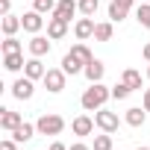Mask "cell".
I'll return each mask as SVG.
<instances>
[{
  "mask_svg": "<svg viewBox=\"0 0 150 150\" xmlns=\"http://www.w3.org/2000/svg\"><path fill=\"white\" fill-rule=\"evenodd\" d=\"M109 97H112V88H106L103 83H91V86L83 91L80 103H83L86 112H97V109H103V103H106Z\"/></svg>",
  "mask_w": 150,
  "mask_h": 150,
  "instance_id": "cell-1",
  "label": "cell"
},
{
  "mask_svg": "<svg viewBox=\"0 0 150 150\" xmlns=\"http://www.w3.org/2000/svg\"><path fill=\"white\" fill-rule=\"evenodd\" d=\"M35 129H38V135H59V132L65 129V118H62V115H53V112H50V115L44 112V115L35 121Z\"/></svg>",
  "mask_w": 150,
  "mask_h": 150,
  "instance_id": "cell-2",
  "label": "cell"
},
{
  "mask_svg": "<svg viewBox=\"0 0 150 150\" xmlns=\"http://www.w3.org/2000/svg\"><path fill=\"white\" fill-rule=\"evenodd\" d=\"M94 124H97V129H100V132H118V127H121V118H118V112L97 109V112H94Z\"/></svg>",
  "mask_w": 150,
  "mask_h": 150,
  "instance_id": "cell-3",
  "label": "cell"
},
{
  "mask_svg": "<svg viewBox=\"0 0 150 150\" xmlns=\"http://www.w3.org/2000/svg\"><path fill=\"white\" fill-rule=\"evenodd\" d=\"M65 77H68V74L62 71V68H47V74H44V88L50 91V94H59L62 88H65Z\"/></svg>",
  "mask_w": 150,
  "mask_h": 150,
  "instance_id": "cell-4",
  "label": "cell"
},
{
  "mask_svg": "<svg viewBox=\"0 0 150 150\" xmlns=\"http://www.w3.org/2000/svg\"><path fill=\"white\" fill-rule=\"evenodd\" d=\"M33 94H35V80L21 77V80L12 83V97H15V100H30Z\"/></svg>",
  "mask_w": 150,
  "mask_h": 150,
  "instance_id": "cell-5",
  "label": "cell"
},
{
  "mask_svg": "<svg viewBox=\"0 0 150 150\" xmlns=\"http://www.w3.org/2000/svg\"><path fill=\"white\" fill-rule=\"evenodd\" d=\"M132 3H135V0H112V3H109V21H112V24H121V21L129 15Z\"/></svg>",
  "mask_w": 150,
  "mask_h": 150,
  "instance_id": "cell-6",
  "label": "cell"
},
{
  "mask_svg": "<svg viewBox=\"0 0 150 150\" xmlns=\"http://www.w3.org/2000/svg\"><path fill=\"white\" fill-rule=\"evenodd\" d=\"M21 24H24V30H27V33L38 35V33H41V27H44V15H41V12H35V9H30V12H24V15H21Z\"/></svg>",
  "mask_w": 150,
  "mask_h": 150,
  "instance_id": "cell-7",
  "label": "cell"
},
{
  "mask_svg": "<svg viewBox=\"0 0 150 150\" xmlns=\"http://www.w3.org/2000/svg\"><path fill=\"white\" fill-rule=\"evenodd\" d=\"M68 24H71V21H65V18H59V15H50V21H47V35H50V41L65 38V35H68Z\"/></svg>",
  "mask_w": 150,
  "mask_h": 150,
  "instance_id": "cell-8",
  "label": "cell"
},
{
  "mask_svg": "<svg viewBox=\"0 0 150 150\" xmlns=\"http://www.w3.org/2000/svg\"><path fill=\"white\" fill-rule=\"evenodd\" d=\"M94 127H97V124H94V118H91V115H77V118L71 121L74 135H80V138H83V135H91V132H94Z\"/></svg>",
  "mask_w": 150,
  "mask_h": 150,
  "instance_id": "cell-9",
  "label": "cell"
},
{
  "mask_svg": "<svg viewBox=\"0 0 150 150\" xmlns=\"http://www.w3.org/2000/svg\"><path fill=\"white\" fill-rule=\"evenodd\" d=\"M62 71L71 74V77H74V74H83V71H86V62H83L77 53H71V50H68V53L62 56Z\"/></svg>",
  "mask_w": 150,
  "mask_h": 150,
  "instance_id": "cell-10",
  "label": "cell"
},
{
  "mask_svg": "<svg viewBox=\"0 0 150 150\" xmlns=\"http://www.w3.org/2000/svg\"><path fill=\"white\" fill-rule=\"evenodd\" d=\"M44 74H47V68H44L41 56L27 59V65H24V77H30V80H44Z\"/></svg>",
  "mask_w": 150,
  "mask_h": 150,
  "instance_id": "cell-11",
  "label": "cell"
},
{
  "mask_svg": "<svg viewBox=\"0 0 150 150\" xmlns=\"http://www.w3.org/2000/svg\"><path fill=\"white\" fill-rule=\"evenodd\" d=\"M94 27H97V24H94V18H86V15H83L77 24H74V35H77L80 41H86V38H94Z\"/></svg>",
  "mask_w": 150,
  "mask_h": 150,
  "instance_id": "cell-12",
  "label": "cell"
},
{
  "mask_svg": "<svg viewBox=\"0 0 150 150\" xmlns=\"http://www.w3.org/2000/svg\"><path fill=\"white\" fill-rule=\"evenodd\" d=\"M21 124H24V118H21L18 112H12V109H0V129L12 132V129H18Z\"/></svg>",
  "mask_w": 150,
  "mask_h": 150,
  "instance_id": "cell-13",
  "label": "cell"
},
{
  "mask_svg": "<svg viewBox=\"0 0 150 150\" xmlns=\"http://www.w3.org/2000/svg\"><path fill=\"white\" fill-rule=\"evenodd\" d=\"M83 74H86V80H88V83H100V80H103V74H106V65H103L100 59H91V62L86 65Z\"/></svg>",
  "mask_w": 150,
  "mask_h": 150,
  "instance_id": "cell-14",
  "label": "cell"
},
{
  "mask_svg": "<svg viewBox=\"0 0 150 150\" xmlns=\"http://www.w3.org/2000/svg\"><path fill=\"white\" fill-rule=\"evenodd\" d=\"M77 12H80V3H77V0H59V3H56V12H53V15H59V18L71 21V18L77 15Z\"/></svg>",
  "mask_w": 150,
  "mask_h": 150,
  "instance_id": "cell-15",
  "label": "cell"
},
{
  "mask_svg": "<svg viewBox=\"0 0 150 150\" xmlns=\"http://www.w3.org/2000/svg\"><path fill=\"white\" fill-rule=\"evenodd\" d=\"M50 35H33L30 38V53L33 56H47L50 53V41H47Z\"/></svg>",
  "mask_w": 150,
  "mask_h": 150,
  "instance_id": "cell-16",
  "label": "cell"
},
{
  "mask_svg": "<svg viewBox=\"0 0 150 150\" xmlns=\"http://www.w3.org/2000/svg\"><path fill=\"white\" fill-rule=\"evenodd\" d=\"M24 53H3V68L9 71V74H18V71H24Z\"/></svg>",
  "mask_w": 150,
  "mask_h": 150,
  "instance_id": "cell-17",
  "label": "cell"
},
{
  "mask_svg": "<svg viewBox=\"0 0 150 150\" xmlns=\"http://www.w3.org/2000/svg\"><path fill=\"white\" fill-rule=\"evenodd\" d=\"M124 121H127L129 127H144V121H147V109H144V106H132V109H127Z\"/></svg>",
  "mask_w": 150,
  "mask_h": 150,
  "instance_id": "cell-18",
  "label": "cell"
},
{
  "mask_svg": "<svg viewBox=\"0 0 150 150\" xmlns=\"http://www.w3.org/2000/svg\"><path fill=\"white\" fill-rule=\"evenodd\" d=\"M0 27H3V35H15L18 30H24V24H21V18L18 15H3V21H0Z\"/></svg>",
  "mask_w": 150,
  "mask_h": 150,
  "instance_id": "cell-19",
  "label": "cell"
},
{
  "mask_svg": "<svg viewBox=\"0 0 150 150\" xmlns=\"http://www.w3.org/2000/svg\"><path fill=\"white\" fill-rule=\"evenodd\" d=\"M112 35H115V24L112 21H100L94 27V41H112Z\"/></svg>",
  "mask_w": 150,
  "mask_h": 150,
  "instance_id": "cell-20",
  "label": "cell"
},
{
  "mask_svg": "<svg viewBox=\"0 0 150 150\" xmlns=\"http://www.w3.org/2000/svg\"><path fill=\"white\" fill-rule=\"evenodd\" d=\"M35 132H38V129H35V124H27V121H24L18 129H12V138H15L18 144H24V141H30Z\"/></svg>",
  "mask_w": 150,
  "mask_h": 150,
  "instance_id": "cell-21",
  "label": "cell"
},
{
  "mask_svg": "<svg viewBox=\"0 0 150 150\" xmlns=\"http://www.w3.org/2000/svg\"><path fill=\"white\" fill-rule=\"evenodd\" d=\"M121 83H127V86L135 91V88H141V74H138L135 68H127V71L121 74Z\"/></svg>",
  "mask_w": 150,
  "mask_h": 150,
  "instance_id": "cell-22",
  "label": "cell"
},
{
  "mask_svg": "<svg viewBox=\"0 0 150 150\" xmlns=\"http://www.w3.org/2000/svg\"><path fill=\"white\" fill-rule=\"evenodd\" d=\"M56 3L59 0H33V9L41 15H50V12H56Z\"/></svg>",
  "mask_w": 150,
  "mask_h": 150,
  "instance_id": "cell-23",
  "label": "cell"
},
{
  "mask_svg": "<svg viewBox=\"0 0 150 150\" xmlns=\"http://www.w3.org/2000/svg\"><path fill=\"white\" fill-rule=\"evenodd\" d=\"M91 150H112V132L94 135V144H91Z\"/></svg>",
  "mask_w": 150,
  "mask_h": 150,
  "instance_id": "cell-24",
  "label": "cell"
},
{
  "mask_svg": "<svg viewBox=\"0 0 150 150\" xmlns=\"http://www.w3.org/2000/svg\"><path fill=\"white\" fill-rule=\"evenodd\" d=\"M135 21H138L144 30H150V3H141V6H138V12H135Z\"/></svg>",
  "mask_w": 150,
  "mask_h": 150,
  "instance_id": "cell-25",
  "label": "cell"
},
{
  "mask_svg": "<svg viewBox=\"0 0 150 150\" xmlns=\"http://www.w3.org/2000/svg\"><path fill=\"white\" fill-rule=\"evenodd\" d=\"M97 6H100V0H80V12H83L86 18H94Z\"/></svg>",
  "mask_w": 150,
  "mask_h": 150,
  "instance_id": "cell-26",
  "label": "cell"
},
{
  "mask_svg": "<svg viewBox=\"0 0 150 150\" xmlns=\"http://www.w3.org/2000/svg\"><path fill=\"white\" fill-rule=\"evenodd\" d=\"M71 53H77V56H80V59H83L86 65H88V62L94 59V53H91V50H88V47H86L83 41H80V44H74V47H71Z\"/></svg>",
  "mask_w": 150,
  "mask_h": 150,
  "instance_id": "cell-27",
  "label": "cell"
},
{
  "mask_svg": "<svg viewBox=\"0 0 150 150\" xmlns=\"http://www.w3.org/2000/svg\"><path fill=\"white\" fill-rule=\"evenodd\" d=\"M0 50H3V53H21V41L15 35H6V41L0 44Z\"/></svg>",
  "mask_w": 150,
  "mask_h": 150,
  "instance_id": "cell-28",
  "label": "cell"
},
{
  "mask_svg": "<svg viewBox=\"0 0 150 150\" xmlns=\"http://www.w3.org/2000/svg\"><path fill=\"white\" fill-rule=\"evenodd\" d=\"M129 91H132V88H129L127 83H118V86H112V97H115V100H124V97H129Z\"/></svg>",
  "mask_w": 150,
  "mask_h": 150,
  "instance_id": "cell-29",
  "label": "cell"
},
{
  "mask_svg": "<svg viewBox=\"0 0 150 150\" xmlns=\"http://www.w3.org/2000/svg\"><path fill=\"white\" fill-rule=\"evenodd\" d=\"M0 150H18V141L15 138H3L0 141Z\"/></svg>",
  "mask_w": 150,
  "mask_h": 150,
  "instance_id": "cell-30",
  "label": "cell"
},
{
  "mask_svg": "<svg viewBox=\"0 0 150 150\" xmlns=\"http://www.w3.org/2000/svg\"><path fill=\"white\" fill-rule=\"evenodd\" d=\"M9 9H12V0H0V15H9Z\"/></svg>",
  "mask_w": 150,
  "mask_h": 150,
  "instance_id": "cell-31",
  "label": "cell"
},
{
  "mask_svg": "<svg viewBox=\"0 0 150 150\" xmlns=\"http://www.w3.org/2000/svg\"><path fill=\"white\" fill-rule=\"evenodd\" d=\"M141 106L150 112V88H144V97H141Z\"/></svg>",
  "mask_w": 150,
  "mask_h": 150,
  "instance_id": "cell-32",
  "label": "cell"
},
{
  "mask_svg": "<svg viewBox=\"0 0 150 150\" xmlns=\"http://www.w3.org/2000/svg\"><path fill=\"white\" fill-rule=\"evenodd\" d=\"M68 150H91V147H88V144H83V141H77V144H71Z\"/></svg>",
  "mask_w": 150,
  "mask_h": 150,
  "instance_id": "cell-33",
  "label": "cell"
},
{
  "mask_svg": "<svg viewBox=\"0 0 150 150\" xmlns=\"http://www.w3.org/2000/svg\"><path fill=\"white\" fill-rule=\"evenodd\" d=\"M141 56H144V59H147V62H150V41H147V44H144V47H141Z\"/></svg>",
  "mask_w": 150,
  "mask_h": 150,
  "instance_id": "cell-34",
  "label": "cell"
},
{
  "mask_svg": "<svg viewBox=\"0 0 150 150\" xmlns=\"http://www.w3.org/2000/svg\"><path fill=\"white\" fill-rule=\"evenodd\" d=\"M47 150H68V147H65V144H62V141H53V144H50V147H47Z\"/></svg>",
  "mask_w": 150,
  "mask_h": 150,
  "instance_id": "cell-35",
  "label": "cell"
},
{
  "mask_svg": "<svg viewBox=\"0 0 150 150\" xmlns=\"http://www.w3.org/2000/svg\"><path fill=\"white\" fill-rule=\"evenodd\" d=\"M147 80H150V68H147Z\"/></svg>",
  "mask_w": 150,
  "mask_h": 150,
  "instance_id": "cell-36",
  "label": "cell"
},
{
  "mask_svg": "<svg viewBox=\"0 0 150 150\" xmlns=\"http://www.w3.org/2000/svg\"><path fill=\"white\" fill-rule=\"evenodd\" d=\"M138 150H150V147H138Z\"/></svg>",
  "mask_w": 150,
  "mask_h": 150,
  "instance_id": "cell-37",
  "label": "cell"
},
{
  "mask_svg": "<svg viewBox=\"0 0 150 150\" xmlns=\"http://www.w3.org/2000/svg\"><path fill=\"white\" fill-rule=\"evenodd\" d=\"M141 3H150V0H141Z\"/></svg>",
  "mask_w": 150,
  "mask_h": 150,
  "instance_id": "cell-38",
  "label": "cell"
}]
</instances>
